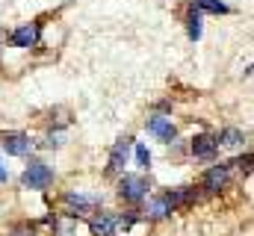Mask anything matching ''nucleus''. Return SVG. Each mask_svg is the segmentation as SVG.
<instances>
[{
  "label": "nucleus",
  "instance_id": "obj_1",
  "mask_svg": "<svg viewBox=\"0 0 254 236\" xmlns=\"http://www.w3.org/2000/svg\"><path fill=\"white\" fill-rule=\"evenodd\" d=\"M148 180L139 175H125L119 180V198L122 201H130V204H136V201H142L145 195H148Z\"/></svg>",
  "mask_w": 254,
  "mask_h": 236
},
{
  "label": "nucleus",
  "instance_id": "obj_2",
  "mask_svg": "<svg viewBox=\"0 0 254 236\" xmlns=\"http://www.w3.org/2000/svg\"><path fill=\"white\" fill-rule=\"evenodd\" d=\"M21 183L24 189H48L54 183V172L45 166V163H33L24 175H21Z\"/></svg>",
  "mask_w": 254,
  "mask_h": 236
},
{
  "label": "nucleus",
  "instance_id": "obj_3",
  "mask_svg": "<svg viewBox=\"0 0 254 236\" xmlns=\"http://www.w3.org/2000/svg\"><path fill=\"white\" fill-rule=\"evenodd\" d=\"M130 136L127 139H119L116 145H113V151H110V166H107V172L110 175H119V172H125L127 166V154H130Z\"/></svg>",
  "mask_w": 254,
  "mask_h": 236
},
{
  "label": "nucleus",
  "instance_id": "obj_4",
  "mask_svg": "<svg viewBox=\"0 0 254 236\" xmlns=\"http://www.w3.org/2000/svg\"><path fill=\"white\" fill-rule=\"evenodd\" d=\"M228 177H231V169L228 166H213V169H207L204 177H201V183H204V189L207 192H219V189H225L228 186Z\"/></svg>",
  "mask_w": 254,
  "mask_h": 236
},
{
  "label": "nucleus",
  "instance_id": "obj_5",
  "mask_svg": "<svg viewBox=\"0 0 254 236\" xmlns=\"http://www.w3.org/2000/svg\"><path fill=\"white\" fill-rule=\"evenodd\" d=\"M145 127H148V133H154L157 139H163V142H172L175 139V124H172V118H166V116H154V118H148L145 121Z\"/></svg>",
  "mask_w": 254,
  "mask_h": 236
},
{
  "label": "nucleus",
  "instance_id": "obj_6",
  "mask_svg": "<svg viewBox=\"0 0 254 236\" xmlns=\"http://www.w3.org/2000/svg\"><path fill=\"white\" fill-rule=\"evenodd\" d=\"M3 148H6V154H12V157H24V154L33 148V142H30V136H24V133H6V136H3Z\"/></svg>",
  "mask_w": 254,
  "mask_h": 236
},
{
  "label": "nucleus",
  "instance_id": "obj_7",
  "mask_svg": "<svg viewBox=\"0 0 254 236\" xmlns=\"http://www.w3.org/2000/svg\"><path fill=\"white\" fill-rule=\"evenodd\" d=\"M89 228H92V236H113L116 228H119V219L113 213H101L89 222Z\"/></svg>",
  "mask_w": 254,
  "mask_h": 236
},
{
  "label": "nucleus",
  "instance_id": "obj_8",
  "mask_svg": "<svg viewBox=\"0 0 254 236\" xmlns=\"http://www.w3.org/2000/svg\"><path fill=\"white\" fill-rule=\"evenodd\" d=\"M216 151H219V139H216V136H207V133H204V136H195V139H192V154H195V157L210 160Z\"/></svg>",
  "mask_w": 254,
  "mask_h": 236
},
{
  "label": "nucleus",
  "instance_id": "obj_9",
  "mask_svg": "<svg viewBox=\"0 0 254 236\" xmlns=\"http://www.w3.org/2000/svg\"><path fill=\"white\" fill-rule=\"evenodd\" d=\"M36 42H39V27L36 24H24V27H18L12 33V45L15 48H33Z\"/></svg>",
  "mask_w": 254,
  "mask_h": 236
},
{
  "label": "nucleus",
  "instance_id": "obj_10",
  "mask_svg": "<svg viewBox=\"0 0 254 236\" xmlns=\"http://www.w3.org/2000/svg\"><path fill=\"white\" fill-rule=\"evenodd\" d=\"M65 204H68V216H86L89 207H95V198H86L80 192H68L65 195Z\"/></svg>",
  "mask_w": 254,
  "mask_h": 236
},
{
  "label": "nucleus",
  "instance_id": "obj_11",
  "mask_svg": "<svg viewBox=\"0 0 254 236\" xmlns=\"http://www.w3.org/2000/svg\"><path fill=\"white\" fill-rule=\"evenodd\" d=\"M187 24H190V27H187V30H190V39H192V42H198V39H201V12H198L195 6L190 9Z\"/></svg>",
  "mask_w": 254,
  "mask_h": 236
},
{
  "label": "nucleus",
  "instance_id": "obj_12",
  "mask_svg": "<svg viewBox=\"0 0 254 236\" xmlns=\"http://www.w3.org/2000/svg\"><path fill=\"white\" fill-rule=\"evenodd\" d=\"M243 139H246L243 130H234V127H231V130H225V133L219 136V145H225V148H237Z\"/></svg>",
  "mask_w": 254,
  "mask_h": 236
},
{
  "label": "nucleus",
  "instance_id": "obj_13",
  "mask_svg": "<svg viewBox=\"0 0 254 236\" xmlns=\"http://www.w3.org/2000/svg\"><path fill=\"white\" fill-rule=\"evenodd\" d=\"M195 9H204V12H213V15H228V6L219 3V0H195Z\"/></svg>",
  "mask_w": 254,
  "mask_h": 236
},
{
  "label": "nucleus",
  "instance_id": "obj_14",
  "mask_svg": "<svg viewBox=\"0 0 254 236\" xmlns=\"http://www.w3.org/2000/svg\"><path fill=\"white\" fill-rule=\"evenodd\" d=\"M136 163H139V169H151V154L145 145H136Z\"/></svg>",
  "mask_w": 254,
  "mask_h": 236
},
{
  "label": "nucleus",
  "instance_id": "obj_15",
  "mask_svg": "<svg viewBox=\"0 0 254 236\" xmlns=\"http://www.w3.org/2000/svg\"><path fill=\"white\" fill-rule=\"evenodd\" d=\"M12 236H36L33 228H18V231H12Z\"/></svg>",
  "mask_w": 254,
  "mask_h": 236
},
{
  "label": "nucleus",
  "instance_id": "obj_16",
  "mask_svg": "<svg viewBox=\"0 0 254 236\" xmlns=\"http://www.w3.org/2000/svg\"><path fill=\"white\" fill-rule=\"evenodd\" d=\"M0 180H6V169L3 166H0Z\"/></svg>",
  "mask_w": 254,
  "mask_h": 236
}]
</instances>
